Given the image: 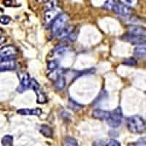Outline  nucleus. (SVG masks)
<instances>
[{"label": "nucleus", "instance_id": "10", "mask_svg": "<svg viewBox=\"0 0 146 146\" xmlns=\"http://www.w3.org/2000/svg\"><path fill=\"white\" fill-rule=\"evenodd\" d=\"M30 87V78L28 73H25L20 80V86L17 88L18 92L22 93Z\"/></svg>", "mask_w": 146, "mask_h": 146}, {"label": "nucleus", "instance_id": "21", "mask_svg": "<svg viewBox=\"0 0 146 146\" xmlns=\"http://www.w3.org/2000/svg\"><path fill=\"white\" fill-rule=\"evenodd\" d=\"M119 2L128 7H134L138 3V0H119Z\"/></svg>", "mask_w": 146, "mask_h": 146}, {"label": "nucleus", "instance_id": "23", "mask_svg": "<svg viewBox=\"0 0 146 146\" xmlns=\"http://www.w3.org/2000/svg\"><path fill=\"white\" fill-rule=\"evenodd\" d=\"M65 146H78V145L74 138L67 137L65 140Z\"/></svg>", "mask_w": 146, "mask_h": 146}, {"label": "nucleus", "instance_id": "12", "mask_svg": "<svg viewBox=\"0 0 146 146\" xmlns=\"http://www.w3.org/2000/svg\"><path fill=\"white\" fill-rule=\"evenodd\" d=\"M129 34L137 36H145V28L139 26L130 25L127 28Z\"/></svg>", "mask_w": 146, "mask_h": 146}, {"label": "nucleus", "instance_id": "24", "mask_svg": "<svg viewBox=\"0 0 146 146\" xmlns=\"http://www.w3.org/2000/svg\"><path fill=\"white\" fill-rule=\"evenodd\" d=\"M67 50H68V48H66V47H58V48H56L55 50V54L57 55V56H62V55H64L67 51Z\"/></svg>", "mask_w": 146, "mask_h": 146}, {"label": "nucleus", "instance_id": "32", "mask_svg": "<svg viewBox=\"0 0 146 146\" xmlns=\"http://www.w3.org/2000/svg\"><path fill=\"white\" fill-rule=\"evenodd\" d=\"M2 32H3V29H2L0 28V34H2Z\"/></svg>", "mask_w": 146, "mask_h": 146}, {"label": "nucleus", "instance_id": "9", "mask_svg": "<svg viewBox=\"0 0 146 146\" xmlns=\"http://www.w3.org/2000/svg\"><path fill=\"white\" fill-rule=\"evenodd\" d=\"M16 68V62L15 59L3 60L0 62V72L11 71Z\"/></svg>", "mask_w": 146, "mask_h": 146}, {"label": "nucleus", "instance_id": "7", "mask_svg": "<svg viewBox=\"0 0 146 146\" xmlns=\"http://www.w3.org/2000/svg\"><path fill=\"white\" fill-rule=\"evenodd\" d=\"M113 11H115L118 15H123V16H127L130 15L132 13V10L130 7H128L126 5H123V4H118L115 2L114 7L113 8Z\"/></svg>", "mask_w": 146, "mask_h": 146}, {"label": "nucleus", "instance_id": "1", "mask_svg": "<svg viewBox=\"0 0 146 146\" xmlns=\"http://www.w3.org/2000/svg\"><path fill=\"white\" fill-rule=\"evenodd\" d=\"M127 127L130 132L142 134L145 131V121L139 115H134L127 119Z\"/></svg>", "mask_w": 146, "mask_h": 146}, {"label": "nucleus", "instance_id": "22", "mask_svg": "<svg viewBox=\"0 0 146 146\" xmlns=\"http://www.w3.org/2000/svg\"><path fill=\"white\" fill-rule=\"evenodd\" d=\"M115 4V2L114 0H107L105 4H104V5H103V7L107 9V10H113Z\"/></svg>", "mask_w": 146, "mask_h": 146}, {"label": "nucleus", "instance_id": "18", "mask_svg": "<svg viewBox=\"0 0 146 146\" xmlns=\"http://www.w3.org/2000/svg\"><path fill=\"white\" fill-rule=\"evenodd\" d=\"M13 141V137L11 135H5L2 139V146H8L11 145Z\"/></svg>", "mask_w": 146, "mask_h": 146}, {"label": "nucleus", "instance_id": "17", "mask_svg": "<svg viewBox=\"0 0 146 146\" xmlns=\"http://www.w3.org/2000/svg\"><path fill=\"white\" fill-rule=\"evenodd\" d=\"M55 81H56L55 86L56 87V88H58V89L59 90L63 89L65 87V86H66V80H65V78L63 75V74L59 75Z\"/></svg>", "mask_w": 146, "mask_h": 146}, {"label": "nucleus", "instance_id": "20", "mask_svg": "<svg viewBox=\"0 0 146 146\" xmlns=\"http://www.w3.org/2000/svg\"><path fill=\"white\" fill-rule=\"evenodd\" d=\"M58 65H59V63H58V62L57 60L50 61V62H48V70L50 72L53 71V70L58 68Z\"/></svg>", "mask_w": 146, "mask_h": 146}, {"label": "nucleus", "instance_id": "3", "mask_svg": "<svg viewBox=\"0 0 146 146\" xmlns=\"http://www.w3.org/2000/svg\"><path fill=\"white\" fill-rule=\"evenodd\" d=\"M70 20V16L66 13H60L56 18L53 21L52 24V33L57 35L65 27Z\"/></svg>", "mask_w": 146, "mask_h": 146}, {"label": "nucleus", "instance_id": "26", "mask_svg": "<svg viewBox=\"0 0 146 146\" xmlns=\"http://www.w3.org/2000/svg\"><path fill=\"white\" fill-rule=\"evenodd\" d=\"M11 21L10 17L7 16V15H2L0 16V23L3 24V25H7Z\"/></svg>", "mask_w": 146, "mask_h": 146}, {"label": "nucleus", "instance_id": "27", "mask_svg": "<svg viewBox=\"0 0 146 146\" xmlns=\"http://www.w3.org/2000/svg\"><path fill=\"white\" fill-rule=\"evenodd\" d=\"M131 146H145V138L143 137L139 139L136 143H133Z\"/></svg>", "mask_w": 146, "mask_h": 146}, {"label": "nucleus", "instance_id": "5", "mask_svg": "<svg viewBox=\"0 0 146 146\" xmlns=\"http://www.w3.org/2000/svg\"><path fill=\"white\" fill-rule=\"evenodd\" d=\"M30 87L35 91V94H36V96H37L36 102H37V103L43 104V103L47 102L48 100H47L46 94L42 91V88L40 87V84L34 78L30 79Z\"/></svg>", "mask_w": 146, "mask_h": 146}, {"label": "nucleus", "instance_id": "30", "mask_svg": "<svg viewBox=\"0 0 146 146\" xmlns=\"http://www.w3.org/2000/svg\"><path fill=\"white\" fill-rule=\"evenodd\" d=\"M104 142L102 140H97V141L94 142L93 146H104Z\"/></svg>", "mask_w": 146, "mask_h": 146}, {"label": "nucleus", "instance_id": "28", "mask_svg": "<svg viewBox=\"0 0 146 146\" xmlns=\"http://www.w3.org/2000/svg\"><path fill=\"white\" fill-rule=\"evenodd\" d=\"M106 146H121V143L115 139H111L107 143Z\"/></svg>", "mask_w": 146, "mask_h": 146}, {"label": "nucleus", "instance_id": "13", "mask_svg": "<svg viewBox=\"0 0 146 146\" xmlns=\"http://www.w3.org/2000/svg\"><path fill=\"white\" fill-rule=\"evenodd\" d=\"M110 114V112L105 111V110H94L93 113H92V115L94 118H96V119L99 120H106L108 118V115Z\"/></svg>", "mask_w": 146, "mask_h": 146}, {"label": "nucleus", "instance_id": "16", "mask_svg": "<svg viewBox=\"0 0 146 146\" xmlns=\"http://www.w3.org/2000/svg\"><path fill=\"white\" fill-rule=\"evenodd\" d=\"M145 45H142L141 46H138L135 48V51H134V55L137 58L143 59V58H145Z\"/></svg>", "mask_w": 146, "mask_h": 146}, {"label": "nucleus", "instance_id": "33", "mask_svg": "<svg viewBox=\"0 0 146 146\" xmlns=\"http://www.w3.org/2000/svg\"><path fill=\"white\" fill-rule=\"evenodd\" d=\"M2 11H3V10H2V9L0 7V12H2Z\"/></svg>", "mask_w": 146, "mask_h": 146}, {"label": "nucleus", "instance_id": "4", "mask_svg": "<svg viewBox=\"0 0 146 146\" xmlns=\"http://www.w3.org/2000/svg\"><path fill=\"white\" fill-rule=\"evenodd\" d=\"M18 50L13 45H6L0 49V62L3 60L15 59Z\"/></svg>", "mask_w": 146, "mask_h": 146}, {"label": "nucleus", "instance_id": "31", "mask_svg": "<svg viewBox=\"0 0 146 146\" xmlns=\"http://www.w3.org/2000/svg\"><path fill=\"white\" fill-rule=\"evenodd\" d=\"M6 40H6V38H5V36L0 35V45L5 43V42H6Z\"/></svg>", "mask_w": 146, "mask_h": 146}, {"label": "nucleus", "instance_id": "6", "mask_svg": "<svg viewBox=\"0 0 146 146\" xmlns=\"http://www.w3.org/2000/svg\"><path fill=\"white\" fill-rule=\"evenodd\" d=\"M123 39L132 45H142L145 44V36H137V35L127 34L123 36Z\"/></svg>", "mask_w": 146, "mask_h": 146}, {"label": "nucleus", "instance_id": "25", "mask_svg": "<svg viewBox=\"0 0 146 146\" xmlns=\"http://www.w3.org/2000/svg\"><path fill=\"white\" fill-rule=\"evenodd\" d=\"M123 64L125 65H127V66H135L137 64V60L135 58H129L124 60Z\"/></svg>", "mask_w": 146, "mask_h": 146}, {"label": "nucleus", "instance_id": "15", "mask_svg": "<svg viewBox=\"0 0 146 146\" xmlns=\"http://www.w3.org/2000/svg\"><path fill=\"white\" fill-rule=\"evenodd\" d=\"M40 131L42 135L47 138H51L53 137V130L48 125H41L40 127Z\"/></svg>", "mask_w": 146, "mask_h": 146}, {"label": "nucleus", "instance_id": "8", "mask_svg": "<svg viewBox=\"0 0 146 146\" xmlns=\"http://www.w3.org/2000/svg\"><path fill=\"white\" fill-rule=\"evenodd\" d=\"M61 13V9L56 6L50 9H47L45 13V21L46 23H50L53 21Z\"/></svg>", "mask_w": 146, "mask_h": 146}, {"label": "nucleus", "instance_id": "2", "mask_svg": "<svg viewBox=\"0 0 146 146\" xmlns=\"http://www.w3.org/2000/svg\"><path fill=\"white\" fill-rule=\"evenodd\" d=\"M122 119H123L122 110H121V107H118L113 111L110 112L109 115L105 121H107V123L110 127L116 129L121 125Z\"/></svg>", "mask_w": 146, "mask_h": 146}, {"label": "nucleus", "instance_id": "11", "mask_svg": "<svg viewBox=\"0 0 146 146\" xmlns=\"http://www.w3.org/2000/svg\"><path fill=\"white\" fill-rule=\"evenodd\" d=\"M17 113L22 115H36L39 116L42 114V110L40 108H34V109H20L17 111Z\"/></svg>", "mask_w": 146, "mask_h": 146}, {"label": "nucleus", "instance_id": "14", "mask_svg": "<svg viewBox=\"0 0 146 146\" xmlns=\"http://www.w3.org/2000/svg\"><path fill=\"white\" fill-rule=\"evenodd\" d=\"M74 30V27L72 26H66L57 35L59 39H66Z\"/></svg>", "mask_w": 146, "mask_h": 146}, {"label": "nucleus", "instance_id": "29", "mask_svg": "<svg viewBox=\"0 0 146 146\" xmlns=\"http://www.w3.org/2000/svg\"><path fill=\"white\" fill-rule=\"evenodd\" d=\"M4 5L7 7H12V6H14L13 2L12 0H5L4 1Z\"/></svg>", "mask_w": 146, "mask_h": 146}, {"label": "nucleus", "instance_id": "19", "mask_svg": "<svg viewBox=\"0 0 146 146\" xmlns=\"http://www.w3.org/2000/svg\"><path fill=\"white\" fill-rule=\"evenodd\" d=\"M68 106L70 109L72 110L73 111H78L82 108V105H80V104H78V103H77L76 102L72 100H69Z\"/></svg>", "mask_w": 146, "mask_h": 146}]
</instances>
